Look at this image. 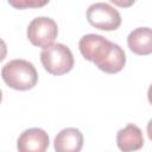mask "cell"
Instances as JSON below:
<instances>
[{
    "label": "cell",
    "instance_id": "3957f363",
    "mask_svg": "<svg viewBox=\"0 0 152 152\" xmlns=\"http://www.w3.org/2000/svg\"><path fill=\"white\" fill-rule=\"evenodd\" d=\"M87 19L90 25L104 31L116 30L121 25V15L108 2H94L87 10Z\"/></svg>",
    "mask_w": 152,
    "mask_h": 152
},
{
    "label": "cell",
    "instance_id": "7a4b0ae2",
    "mask_svg": "<svg viewBox=\"0 0 152 152\" xmlns=\"http://www.w3.org/2000/svg\"><path fill=\"white\" fill-rule=\"evenodd\" d=\"M40 62L48 72L52 75H64L72 69L74 56L66 45L56 43L42 50Z\"/></svg>",
    "mask_w": 152,
    "mask_h": 152
},
{
    "label": "cell",
    "instance_id": "7c38bea8",
    "mask_svg": "<svg viewBox=\"0 0 152 152\" xmlns=\"http://www.w3.org/2000/svg\"><path fill=\"white\" fill-rule=\"evenodd\" d=\"M7 55V46H6V43L0 38V62H2L5 59Z\"/></svg>",
    "mask_w": 152,
    "mask_h": 152
},
{
    "label": "cell",
    "instance_id": "6da1fadb",
    "mask_svg": "<svg viewBox=\"0 0 152 152\" xmlns=\"http://www.w3.org/2000/svg\"><path fill=\"white\" fill-rule=\"evenodd\" d=\"M1 76L5 83L15 90L32 89L38 81V72L34 65L26 59H12L7 62Z\"/></svg>",
    "mask_w": 152,
    "mask_h": 152
},
{
    "label": "cell",
    "instance_id": "30bf717a",
    "mask_svg": "<svg viewBox=\"0 0 152 152\" xmlns=\"http://www.w3.org/2000/svg\"><path fill=\"white\" fill-rule=\"evenodd\" d=\"M125 64H126V53L124 49L120 45L113 43L109 55L103 61V63L99 66V69L107 74H115L121 71Z\"/></svg>",
    "mask_w": 152,
    "mask_h": 152
},
{
    "label": "cell",
    "instance_id": "8992f818",
    "mask_svg": "<svg viewBox=\"0 0 152 152\" xmlns=\"http://www.w3.org/2000/svg\"><path fill=\"white\" fill-rule=\"evenodd\" d=\"M48 147L49 135L38 127L25 129L17 140L18 152H46Z\"/></svg>",
    "mask_w": 152,
    "mask_h": 152
},
{
    "label": "cell",
    "instance_id": "9c48e42d",
    "mask_svg": "<svg viewBox=\"0 0 152 152\" xmlns=\"http://www.w3.org/2000/svg\"><path fill=\"white\" fill-rule=\"evenodd\" d=\"M127 45L132 52L147 56L152 52V31L150 27H137L129 32Z\"/></svg>",
    "mask_w": 152,
    "mask_h": 152
},
{
    "label": "cell",
    "instance_id": "5b68a950",
    "mask_svg": "<svg viewBox=\"0 0 152 152\" xmlns=\"http://www.w3.org/2000/svg\"><path fill=\"white\" fill-rule=\"evenodd\" d=\"M112 45L113 43L109 42L107 38L95 33L84 34L78 43V48L82 56L87 61L93 62L97 68L109 55Z\"/></svg>",
    "mask_w": 152,
    "mask_h": 152
},
{
    "label": "cell",
    "instance_id": "277c9868",
    "mask_svg": "<svg viewBox=\"0 0 152 152\" xmlns=\"http://www.w3.org/2000/svg\"><path fill=\"white\" fill-rule=\"evenodd\" d=\"M28 40L38 48H48L58 34L56 21L49 17H37L31 20L26 31Z\"/></svg>",
    "mask_w": 152,
    "mask_h": 152
},
{
    "label": "cell",
    "instance_id": "ba28073f",
    "mask_svg": "<svg viewBox=\"0 0 152 152\" xmlns=\"http://www.w3.org/2000/svg\"><path fill=\"white\" fill-rule=\"evenodd\" d=\"M83 146V134L78 128H63L53 140L56 152H80Z\"/></svg>",
    "mask_w": 152,
    "mask_h": 152
},
{
    "label": "cell",
    "instance_id": "4fadbf2b",
    "mask_svg": "<svg viewBox=\"0 0 152 152\" xmlns=\"http://www.w3.org/2000/svg\"><path fill=\"white\" fill-rule=\"evenodd\" d=\"M1 100H2V94H1V90H0V102H1Z\"/></svg>",
    "mask_w": 152,
    "mask_h": 152
},
{
    "label": "cell",
    "instance_id": "52a82bcc",
    "mask_svg": "<svg viewBox=\"0 0 152 152\" xmlns=\"http://www.w3.org/2000/svg\"><path fill=\"white\" fill-rule=\"evenodd\" d=\"M116 145L122 152H134L140 150L144 145L141 129L133 124L126 125L116 133Z\"/></svg>",
    "mask_w": 152,
    "mask_h": 152
},
{
    "label": "cell",
    "instance_id": "8fae6325",
    "mask_svg": "<svg viewBox=\"0 0 152 152\" xmlns=\"http://www.w3.org/2000/svg\"><path fill=\"white\" fill-rule=\"evenodd\" d=\"M49 1H27V0H19V1H8L10 5L18 7V8H25V7H39L46 5Z\"/></svg>",
    "mask_w": 152,
    "mask_h": 152
}]
</instances>
